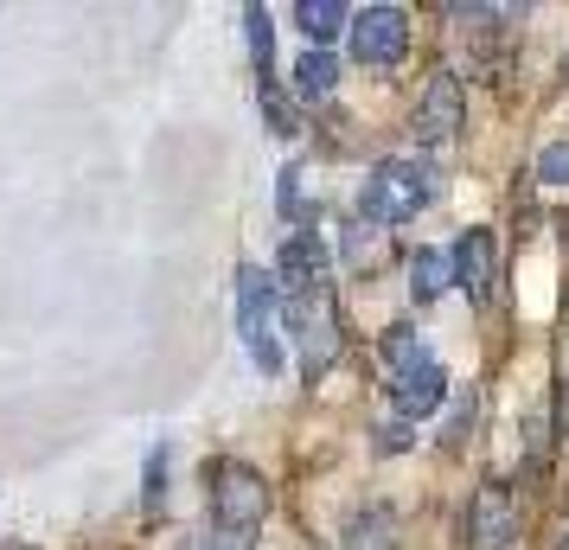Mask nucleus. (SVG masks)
<instances>
[{"instance_id": "obj_1", "label": "nucleus", "mask_w": 569, "mask_h": 550, "mask_svg": "<svg viewBox=\"0 0 569 550\" xmlns=\"http://www.w3.org/2000/svg\"><path fill=\"white\" fill-rule=\"evenodd\" d=\"M436 192V173L422 160H378V173L365 180V218L371 224H403L429 206Z\"/></svg>"}, {"instance_id": "obj_2", "label": "nucleus", "mask_w": 569, "mask_h": 550, "mask_svg": "<svg viewBox=\"0 0 569 550\" xmlns=\"http://www.w3.org/2000/svg\"><path fill=\"white\" fill-rule=\"evenodd\" d=\"M269 512V480H262L250 461H218L211 468V519L218 531H231V538H250Z\"/></svg>"}, {"instance_id": "obj_3", "label": "nucleus", "mask_w": 569, "mask_h": 550, "mask_svg": "<svg viewBox=\"0 0 569 550\" xmlns=\"http://www.w3.org/2000/svg\"><path fill=\"white\" fill-rule=\"evenodd\" d=\"M276 282L262 276V269H237V327H243V346H250V359H257L262 378H276L282 371V346H276Z\"/></svg>"}, {"instance_id": "obj_4", "label": "nucleus", "mask_w": 569, "mask_h": 550, "mask_svg": "<svg viewBox=\"0 0 569 550\" xmlns=\"http://www.w3.org/2000/svg\"><path fill=\"white\" fill-rule=\"evenodd\" d=\"M352 58H365V64H397L403 58V46H410V13L403 7H365V13H352Z\"/></svg>"}, {"instance_id": "obj_5", "label": "nucleus", "mask_w": 569, "mask_h": 550, "mask_svg": "<svg viewBox=\"0 0 569 550\" xmlns=\"http://www.w3.org/2000/svg\"><path fill=\"white\" fill-rule=\"evenodd\" d=\"M288 320L301 327V371L320 378V371L339 359V314H333V301H327V294H313L308 308H301V301H288Z\"/></svg>"}, {"instance_id": "obj_6", "label": "nucleus", "mask_w": 569, "mask_h": 550, "mask_svg": "<svg viewBox=\"0 0 569 550\" xmlns=\"http://www.w3.org/2000/svg\"><path fill=\"white\" fill-rule=\"evenodd\" d=\"M467 122V90L455 71H436L429 78V90H422V103H416V134L422 141H455Z\"/></svg>"}, {"instance_id": "obj_7", "label": "nucleus", "mask_w": 569, "mask_h": 550, "mask_svg": "<svg viewBox=\"0 0 569 550\" xmlns=\"http://www.w3.org/2000/svg\"><path fill=\"white\" fill-rule=\"evenodd\" d=\"M506 531H512V493H506L499 480L473 487V506H467V550H499Z\"/></svg>"}, {"instance_id": "obj_8", "label": "nucleus", "mask_w": 569, "mask_h": 550, "mask_svg": "<svg viewBox=\"0 0 569 550\" xmlns=\"http://www.w3.org/2000/svg\"><path fill=\"white\" fill-rule=\"evenodd\" d=\"M282 289L295 301H313V294H327V250H320V237L301 231L282 243Z\"/></svg>"}, {"instance_id": "obj_9", "label": "nucleus", "mask_w": 569, "mask_h": 550, "mask_svg": "<svg viewBox=\"0 0 569 550\" xmlns=\"http://www.w3.org/2000/svg\"><path fill=\"white\" fill-rule=\"evenodd\" d=\"M448 262H455V282L467 289V301L473 308H492V282H499L492 276V231H467Z\"/></svg>"}, {"instance_id": "obj_10", "label": "nucleus", "mask_w": 569, "mask_h": 550, "mask_svg": "<svg viewBox=\"0 0 569 550\" xmlns=\"http://www.w3.org/2000/svg\"><path fill=\"white\" fill-rule=\"evenodd\" d=\"M441 397H448V371L429 359V366H410L390 378V403H397V417H429V410H441Z\"/></svg>"}, {"instance_id": "obj_11", "label": "nucleus", "mask_w": 569, "mask_h": 550, "mask_svg": "<svg viewBox=\"0 0 569 550\" xmlns=\"http://www.w3.org/2000/svg\"><path fill=\"white\" fill-rule=\"evenodd\" d=\"M295 27L308 32L313 46H327V39H339V32L352 27V13H346L339 0H301V7H295Z\"/></svg>"}, {"instance_id": "obj_12", "label": "nucleus", "mask_w": 569, "mask_h": 550, "mask_svg": "<svg viewBox=\"0 0 569 550\" xmlns=\"http://www.w3.org/2000/svg\"><path fill=\"white\" fill-rule=\"evenodd\" d=\"M448 276H455V262L441 257V250H416V262H410V289H416V301H436V294L448 289Z\"/></svg>"}, {"instance_id": "obj_13", "label": "nucleus", "mask_w": 569, "mask_h": 550, "mask_svg": "<svg viewBox=\"0 0 569 550\" xmlns=\"http://www.w3.org/2000/svg\"><path fill=\"white\" fill-rule=\"evenodd\" d=\"M333 83H339V64L327 52H308L301 64H295V90H301V97H327Z\"/></svg>"}, {"instance_id": "obj_14", "label": "nucleus", "mask_w": 569, "mask_h": 550, "mask_svg": "<svg viewBox=\"0 0 569 550\" xmlns=\"http://www.w3.org/2000/svg\"><path fill=\"white\" fill-rule=\"evenodd\" d=\"M346 550H390V512H385V506L352 519V531H346Z\"/></svg>"}, {"instance_id": "obj_15", "label": "nucleus", "mask_w": 569, "mask_h": 550, "mask_svg": "<svg viewBox=\"0 0 569 550\" xmlns=\"http://www.w3.org/2000/svg\"><path fill=\"white\" fill-rule=\"evenodd\" d=\"M385 359H390L397 371L429 366V352H422V340H416V327H390V333H385Z\"/></svg>"}, {"instance_id": "obj_16", "label": "nucleus", "mask_w": 569, "mask_h": 550, "mask_svg": "<svg viewBox=\"0 0 569 550\" xmlns=\"http://www.w3.org/2000/svg\"><path fill=\"white\" fill-rule=\"evenodd\" d=\"M243 39H250L257 71H269V13H262V7H250V13H243Z\"/></svg>"}, {"instance_id": "obj_17", "label": "nucleus", "mask_w": 569, "mask_h": 550, "mask_svg": "<svg viewBox=\"0 0 569 550\" xmlns=\"http://www.w3.org/2000/svg\"><path fill=\"white\" fill-rule=\"evenodd\" d=\"M538 180L543 186H569V141H557V148L538 154Z\"/></svg>"}, {"instance_id": "obj_18", "label": "nucleus", "mask_w": 569, "mask_h": 550, "mask_svg": "<svg viewBox=\"0 0 569 550\" xmlns=\"http://www.w3.org/2000/svg\"><path fill=\"white\" fill-rule=\"evenodd\" d=\"M371 436H378V454H397V448H410V442H416V436H410V417H385L378 429H371Z\"/></svg>"}, {"instance_id": "obj_19", "label": "nucleus", "mask_w": 569, "mask_h": 550, "mask_svg": "<svg viewBox=\"0 0 569 550\" xmlns=\"http://www.w3.org/2000/svg\"><path fill=\"white\" fill-rule=\"evenodd\" d=\"M262 109H269V129L276 134H295V116H288V103L276 97V90H262Z\"/></svg>"}, {"instance_id": "obj_20", "label": "nucleus", "mask_w": 569, "mask_h": 550, "mask_svg": "<svg viewBox=\"0 0 569 550\" xmlns=\"http://www.w3.org/2000/svg\"><path fill=\"white\" fill-rule=\"evenodd\" d=\"M563 83H569V58H563Z\"/></svg>"}, {"instance_id": "obj_21", "label": "nucleus", "mask_w": 569, "mask_h": 550, "mask_svg": "<svg viewBox=\"0 0 569 550\" xmlns=\"http://www.w3.org/2000/svg\"><path fill=\"white\" fill-rule=\"evenodd\" d=\"M563 544H569V538H563Z\"/></svg>"}]
</instances>
